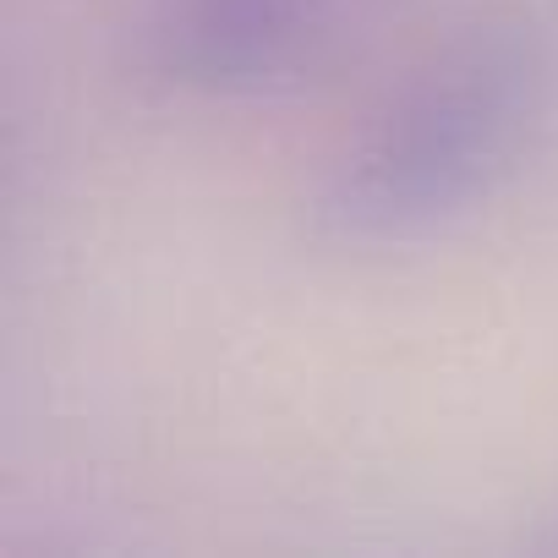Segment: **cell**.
Returning a JSON list of instances; mask_svg holds the SVG:
<instances>
[{
  "instance_id": "1",
  "label": "cell",
  "mask_w": 558,
  "mask_h": 558,
  "mask_svg": "<svg viewBox=\"0 0 558 558\" xmlns=\"http://www.w3.org/2000/svg\"><path fill=\"white\" fill-rule=\"evenodd\" d=\"M547 99V45L525 17H493L405 72L345 137L313 192L335 246H400L444 230L525 148Z\"/></svg>"
},
{
  "instance_id": "2",
  "label": "cell",
  "mask_w": 558,
  "mask_h": 558,
  "mask_svg": "<svg viewBox=\"0 0 558 558\" xmlns=\"http://www.w3.org/2000/svg\"><path fill=\"white\" fill-rule=\"evenodd\" d=\"M329 0H159L148 66L197 99L257 94L313 39Z\"/></svg>"
}]
</instances>
